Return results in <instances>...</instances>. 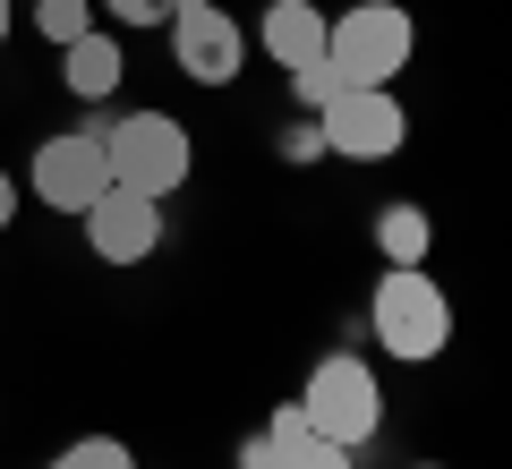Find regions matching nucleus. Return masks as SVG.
Here are the masks:
<instances>
[{
    "mask_svg": "<svg viewBox=\"0 0 512 469\" xmlns=\"http://www.w3.org/2000/svg\"><path fill=\"white\" fill-rule=\"evenodd\" d=\"M376 248H384V265H427L436 222H427L419 205H384V214H376Z\"/></svg>",
    "mask_w": 512,
    "mask_h": 469,
    "instance_id": "12",
    "label": "nucleus"
},
{
    "mask_svg": "<svg viewBox=\"0 0 512 469\" xmlns=\"http://www.w3.org/2000/svg\"><path fill=\"white\" fill-rule=\"evenodd\" d=\"M9 222H18V180L0 171V231H9Z\"/></svg>",
    "mask_w": 512,
    "mask_h": 469,
    "instance_id": "17",
    "label": "nucleus"
},
{
    "mask_svg": "<svg viewBox=\"0 0 512 469\" xmlns=\"http://www.w3.org/2000/svg\"><path fill=\"white\" fill-rule=\"evenodd\" d=\"M427 469H436V461H427Z\"/></svg>",
    "mask_w": 512,
    "mask_h": 469,
    "instance_id": "19",
    "label": "nucleus"
},
{
    "mask_svg": "<svg viewBox=\"0 0 512 469\" xmlns=\"http://www.w3.org/2000/svg\"><path fill=\"white\" fill-rule=\"evenodd\" d=\"M239 469H350V452L325 444V435L308 427V410H299V401H282V410L265 418V435H248V444H239Z\"/></svg>",
    "mask_w": 512,
    "mask_h": 469,
    "instance_id": "9",
    "label": "nucleus"
},
{
    "mask_svg": "<svg viewBox=\"0 0 512 469\" xmlns=\"http://www.w3.org/2000/svg\"><path fill=\"white\" fill-rule=\"evenodd\" d=\"M103 163H111V188L163 205L171 188H188L197 145H188V128L171 111H120V128H103Z\"/></svg>",
    "mask_w": 512,
    "mask_h": 469,
    "instance_id": "1",
    "label": "nucleus"
},
{
    "mask_svg": "<svg viewBox=\"0 0 512 469\" xmlns=\"http://www.w3.org/2000/svg\"><path fill=\"white\" fill-rule=\"evenodd\" d=\"M0 43H9V0H0Z\"/></svg>",
    "mask_w": 512,
    "mask_h": 469,
    "instance_id": "18",
    "label": "nucleus"
},
{
    "mask_svg": "<svg viewBox=\"0 0 512 469\" xmlns=\"http://www.w3.org/2000/svg\"><path fill=\"white\" fill-rule=\"evenodd\" d=\"M77 222H86V248L103 256V265H146V256L163 248V205L128 197V188H103Z\"/></svg>",
    "mask_w": 512,
    "mask_h": 469,
    "instance_id": "8",
    "label": "nucleus"
},
{
    "mask_svg": "<svg viewBox=\"0 0 512 469\" xmlns=\"http://www.w3.org/2000/svg\"><path fill=\"white\" fill-rule=\"evenodd\" d=\"M103 9H111L120 26H163V18H171V0H103Z\"/></svg>",
    "mask_w": 512,
    "mask_h": 469,
    "instance_id": "16",
    "label": "nucleus"
},
{
    "mask_svg": "<svg viewBox=\"0 0 512 469\" xmlns=\"http://www.w3.org/2000/svg\"><path fill=\"white\" fill-rule=\"evenodd\" d=\"M35 26H43V43H77V35H94V0H35Z\"/></svg>",
    "mask_w": 512,
    "mask_h": 469,
    "instance_id": "13",
    "label": "nucleus"
},
{
    "mask_svg": "<svg viewBox=\"0 0 512 469\" xmlns=\"http://www.w3.org/2000/svg\"><path fill=\"white\" fill-rule=\"evenodd\" d=\"M367 325H376V342L393 350V359H436L444 342H453V307H444V290L427 282L419 265H393L376 282V307H367Z\"/></svg>",
    "mask_w": 512,
    "mask_h": 469,
    "instance_id": "3",
    "label": "nucleus"
},
{
    "mask_svg": "<svg viewBox=\"0 0 512 469\" xmlns=\"http://www.w3.org/2000/svg\"><path fill=\"white\" fill-rule=\"evenodd\" d=\"M410 137V111L393 103V86H342L325 103V128H316V145H333L342 163H384V154H402Z\"/></svg>",
    "mask_w": 512,
    "mask_h": 469,
    "instance_id": "5",
    "label": "nucleus"
},
{
    "mask_svg": "<svg viewBox=\"0 0 512 469\" xmlns=\"http://www.w3.org/2000/svg\"><path fill=\"white\" fill-rule=\"evenodd\" d=\"M299 410H308V427L325 435V444L359 452L367 435L384 427L376 367H367V359H316V376H308V393H299Z\"/></svg>",
    "mask_w": 512,
    "mask_h": 469,
    "instance_id": "4",
    "label": "nucleus"
},
{
    "mask_svg": "<svg viewBox=\"0 0 512 469\" xmlns=\"http://www.w3.org/2000/svg\"><path fill=\"white\" fill-rule=\"evenodd\" d=\"M103 188H111L103 128H69V137H43L35 145V197L52 205V214H86Z\"/></svg>",
    "mask_w": 512,
    "mask_h": 469,
    "instance_id": "7",
    "label": "nucleus"
},
{
    "mask_svg": "<svg viewBox=\"0 0 512 469\" xmlns=\"http://www.w3.org/2000/svg\"><path fill=\"white\" fill-rule=\"evenodd\" d=\"M291 86H299V103H308V111H325L333 94H342V77H333L325 60H308V69H291Z\"/></svg>",
    "mask_w": 512,
    "mask_h": 469,
    "instance_id": "15",
    "label": "nucleus"
},
{
    "mask_svg": "<svg viewBox=\"0 0 512 469\" xmlns=\"http://www.w3.org/2000/svg\"><path fill=\"white\" fill-rule=\"evenodd\" d=\"M410 52H419V26L393 0H359L342 18H325V69L342 86H393L410 69Z\"/></svg>",
    "mask_w": 512,
    "mask_h": 469,
    "instance_id": "2",
    "label": "nucleus"
},
{
    "mask_svg": "<svg viewBox=\"0 0 512 469\" xmlns=\"http://www.w3.org/2000/svg\"><path fill=\"white\" fill-rule=\"evenodd\" d=\"M171 60H180L197 86H231L239 60H248V26L231 18V9H214V0H171Z\"/></svg>",
    "mask_w": 512,
    "mask_h": 469,
    "instance_id": "6",
    "label": "nucleus"
},
{
    "mask_svg": "<svg viewBox=\"0 0 512 469\" xmlns=\"http://www.w3.org/2000/svg\"><path fill=\"white\" fill-rule=\"evenodd\" d=\"M52 469H137V452H128L120 435H77V444L60 452Z\"/></svg>",
    "mask_w": 512,
    "mask_h": 469,
    "instance_id": "14",
    "label": "nucleus"
},
{
    "mask_svg": "<svg viewBox=\"0 0 512 469\" xmlns=\"http://www.w3.org/2000/svg\"><path fill=\"white\" fill-rule=\"evenodd\" d=\"M256 43H265V60H282V69H308V60H325V9H316V0H265Z\"/></svg>",
    "mask_w": 512,
    "mask_h": 469,
    "instance_id": "10",
    "label": "nucleus"
},
{
    "mask_svg": "<svg viewBox=\"0 0 512 469\" xmlns=\"http://www.w3.org/2000/svg\"><path fill=\"white\" fill-rule=\"evenodd\" d=\"M60 60H69V94L77 103H103V94H120V77H128V52L94 26V35H77V43H60Z\"/></svg>",
    "mask_w": 512,
    "mask_h": 469,
    "instance_id": "11",
    "label": "nucleus"
}]
</instances>
